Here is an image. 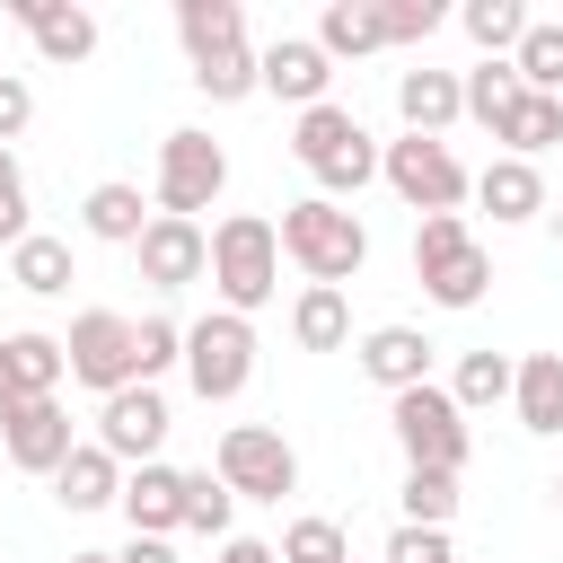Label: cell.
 Wrapping results in <instances>:
<instances>
[{"label":"cell","mask_w":563,"mask_h":563,"mask_svg":"<svg viewBox=\"0 0 563 563\" xmlns=\"http://www.w3.org/2000/svg\"><path fill=\"white\" fill-rule=\"evenodd\" d=\"M290 158L317 176V194L325 202H343V194H361L369 176H378V141H369V123L352 114V106H308L299 123H290Z\"/></svg>","instance_id":"cell-1"},{"label":"cell","mask_w":563,"mask_h":563,"mask_svg":"<svg viewBox=\"0 0 563 563\" xmlns=\"http://www.w3.org/2000/svg\"><path fill=\"white\" fill-rule=\"evenodd\" d=\"M282 255L308 273V282H325V290H343L361 264H369V229L343 211V202H325V194H308V202H290L282 211Z\"/></svg>","instance_id":"cell-2"},{"label":"cell","mask_w":563,"mask_h":563,"mask_svg":"<svg viewBox=\"0 0 563 563\" xmlns=\"http://www.w3.org/2000/svg\"><path fill=\"white\" fill-rule=\"evenodd\" d=\"M211 290H220L229 317H255V308L282 290V238H273L264 211H229V220L211 229Z\"/></svg>","instance_id":"cell-3"},{"label":"cell","mask_w":563,"mask_h":563,"mask_svg":"<svg viewBox=\"0 0 563 563\" xmlns=\"http://www.w3.org/2000/svg\"><path fill=\"white\" fill-rule=\"evenodd\" d=\"M413 282H422L440 308H475V299L493 290V255L475 246L466 211H431V220H413Z\"/></svg>","instance_id":"cell-4"},{"label":"cell","mask_w":563,"mask_h":563,"mask_svg":"<svg viewBox=\"0 0 563 563\" xmlns=\"http://www.w3.org/2000/svg\"><path fill=\"white\" fill-rule=\"evenodd\" d=\"M387 431H396V449H405V466H422V475H457L466 466V413L449 405V387H405V396H387Z\"/></svg>","instance_id":"cell-5"},{"label":"cell","mask_w":563,"mask_h":563,"mask_svg":"<svg viewBox=\"0 0 563 563\" xmlns=\"http://www.w3.org/2000/svg\"><path fill=\"white\" fill-rule=\"evenodd\" d=\"M176 369L194 378V396H202V405L246 396V378H255V325H246V317H229V308L194 317V325H185V361H176Z\"/></svg>","instance_id":"cell-6"},{"label":"cell","mask_w":563,"mask_h":563,"mask_svg":"<svg viewBox=\"0 0 563 563\" xmlns=\"http://www.w3.org/2000/svg\"><path fill=\"white\" fill-rule=\"evenodd\" d=\"M378 176H387V194H396L405 211H422V220H431V211H457V202L475 194V176L457 167V150H449V141H413V132L378 150Z\"/></svg>","instance_id":"cell-7"},{"label":"cell","mask_w":563,"mask_h":563,"mask_svg":"<svg viewBox=\"0 0 563 563\" xmlns=\"http://www.w3.org/2000/svg\"><path fill=\"white\" fill-rule=\"evenodd\" d=\"M211 475L238 501H282V493H299V449L282 431H264V422H229L220 449H211Z\"/></svg>","instance_id":"cell-8"},{"label":"cell","mask_w":563,"mask_h":563,"mask_svg":"<svg viewBox=\"0 0 563 563\" xmlns=\"http://www.w3.org/2000/svg\"><path fill=\"white\" fill-rule=\"evenodd\" d=\"M220 185H229V150H220L211 132H167V141H158V185H150V211L194 220V211H211V202H220Z\"/></svg>","instance_id":"cell-9"},{"label":"cell","mask_w":563,"mask_h":563,"mask_svg":"<svg viewBox=\"0 0 563 563\" xmlns=\"http://www.w3.org/2000/svg\"><path fill=\"white\" fill-rule=\"evenodd\" d=\"M62 361H70V378H79V387H97V396H114V387H141V361H132V317H114V308H88V317H70V334H62Z\"/></svg>","instance_id":"cell-10"},{"label":"cell","mask_w":563,"mask_h":563,"mask_svg":"<svg viewBox=\"0 0 563 563\" xmlns=\"http://www.w3.org/2000/svg\"><path fill=\"white\" fill-rule=\"evenodd\" d=\"M158 440H167V396H158V387H114V396L97 405V449H106L114 466H150Z\"/></svg>","instance_id":"cell-11"},{"label":"cell","mask_w":563,"mask_h":563,"mask_svg":"<svg viewBox=\"0 0 563 563\" xmlns=\"http://www.w3.org/2000/svg\"><path fill=\"white\" fill-rule=\"evenodd\" d=\"M141 282L150 290H185V282H202L211 273V238H202V220H167V211H150V229H141Z\"/></svg>","instance_id":"cell-12"},{"label":"cell","mask_w":563,"mask_h":563,"mask_svg":"<svg viewBox=\"0 0 563 563\" xmlns=\"http://www.w3.org/2000/svg\"><path fill=\"white\" fill-rule=\"evenodd\" d=\"M325 79H334V62L317 53V35H273L264 53H255V88L264 97H282V106H325Z\"/></svg>","instance_id":"cell-13"},{"label":"cell","mask_w":563,"mask_h":563,"mask_svg":"<svg viewBox=\"0 0 563 563\" xmlns=\"http://www.w3.org/2000/svg\"><path fill=\"white\" fill-rule=\"evenodd\" d=\"M0 440H9V466H26V475H53L79 440H70V413H62V396H35V405H9L0 413Z\"/></svg>","instance_id":"cell-14"},{"label":"cell","mask_w":563,"mask_h":563,"mask_svg":"<svg viewBox=\"0 0 563 563\" xmlns=\"http://www.w3.org/2000/svg\"><path fill=\"white\" fill-rule=\"evenodd\" d=\"M62 378H70L62 334H0V413L35 405V396H62Z\"/></svg>","instance_id":"cell-15"},{"label":"cell","mask_w":563,"mask_h":563,"mask_svg":"<svg viewBox=\"0 0 563 563\" xmlns=\"http://www.w3.org/2000/svg\"><path fill=\"white\" fill-rule=\"evenodd\" d=\"M352 352H361V369H369L387 396H405V387L431 378V334H422V325H369Z\"/></svg>","instance_id":"cell-16"},{"label":"cell","mask_w":563,"mask_h":563,"mask_svg":"<svg viewBox=\"0 0 563 563\" xmlns=\"http://www.w3.org/2000/svg\"><path fill=\"white\" fill-rule=\"evenodd\" d=\"M123 519H132V537H176V510H185V466H167V457H150V466H132L123 475Z\"/></svg>","instance_id":"cell-17"},{"label":"cell","mask_w":563,"mask_h":563,"mask_svg":"<svg viewBox=\"0 0 563 563\" xmlns=\"http://www.w3.org/2000/svg\"><path fill=\"white\" fill-rule=\"evenodd\" d=\"M9 18L35 35L44 62H88V53H97V18L70 9V0H9Z\"/></svg>","instance_id":"cell-18"},{"label":"cell","mask_w":563,"mask_h":563,"mask_svg":"<svg viewBox=\"0 0 563 563\" xmlns=\"http://www.w3.org/2000/svg\"><path fill=\"white\" fill-rule=\"evenodd\" d=\"M396 114H405V132H413V141H440V132L466 114L457 70H405V79H396Z\"/></svg>","instance_id":"cell-19"},{"label":"cell","mask_w":563,"mask_h":563,"mask_svg":"<svg viewBox=\"0 0 563 563\" xmlns=\"http://www.w3.org/2000/svg\"><path fill=\"white\" fill-rule=\"evenodd\" d=\"M510 405H519V431L554 440L563 431V352H528L510 369Z\"/></svg>","instance_id":"cell-20"},{"label":"cell","mask_w":563,"mask_h":563,"mask_svg":"<svg viewBox=\"0 0 563 563\" xmlns=\"http://www.w3.org/2000/svg\"><path fill=\"white\" fill-rule=\"evenodd\" d=\"M475 202H484L501 229H519V220H537V211H545V176H537L528 158H493V167L475 176Z\"/></svg>","instance_id":"cell-21"},{"label":"cell","mask_w":563,"mask_h":563,"mask_svg":"<svg viewBox=\"0 0 563 563\" xmlns=\"http://www.w3.org/2000/svg\"><path fill=\"white\" fill-rule=\"evenodd\" d=\"M79 229H88V238H106V246H141V229H150V202H141V185H123V176L88 185V202H79Z\"/></svg>","instance_id":"cell-22"},{"label":"cell","mask_w":563,"mask_h":563,"mask_svg":"<svg viewBox=\"0 0 563 563\" xmlns=\"http://www.w3.org/2000/svg\"><path fill=\"white\" fill-rule=\"evenodd\" d=\"M114 493H123V466H114L97 440H79V449L53 466V501H62V510H106Z\"/></svg>","instance_id":"cell-23"},{"label":"cell","mask_w":563,"mask_h":563,"mask_svg":"<svg viewBox=\"0 0 563 563\" xmlns=\"http://www.w3.org/2000/svg\"><path fill=\"white\" fill-rule=\"evenodd\" d=\"M176 35H185V62H211V53L246 44V9L238 0H176Z\"/></svg>","instance_id":"cell-24"},{"label":"cell","mask_w":563,"mask_h":563,"mask_svg":"<svg viewBox=\"0 0 563 563\" xmlns=\"http://www.w3.org/2000/svg\"><path fill=\"white\" fill-rule=\"evenodd\" d=\"M378 44H387L378 35V0H325V18H317V53L325 62H361Z\"/></svg>","instance_id":"cell-25"},{"label":"cell","mask_w":563,"mask_h":563,"mask_svg":"<svg viewBox=\"0 0 563 563\" xmlns=\"http://www.w3.org/2000/svg\"><path fill=\"white\" fill-rule=\"evenodd\" d=\"M9 282H18L26 299H62V290H70V246L44 238V229H26V238L9 246Z\"/></svg>","instance_id":"cell-26"},{"label":"cell","mask_w":563,"mask_h":563,"mask_svg":"<svg viewBox=\"0 0 563 563\" xmlns=\"http://www.w3.org/2000/svg\"><path fill=\"white\" fill-rule=\"evenodd\" d=\"M290 334H299V352H343V343H352V308H343V290L308 282L299 308H290Z\"/></svg>","instance_id":"cell-27"},{"label":"cell","mask_w":563,"mask_h":563,"mask_svg":"<svg viewBox=\"0 0 563 563\" xmlns=\"http://www.w3.org/2000/svg\"><path fill=\"white\" fill-rule=\"evenodd\" d=\"M493 141H510V158H528L537 167V150H554L563 141V97H519L510 114H501V132Z\"/></svg>","instance_id":"cell-28"},{"label":"cell","mask_w":563,"mask_h":563,"mask_svg":"<svg viewBox=\"0 0 563 563\" xmlns=\"http://www.w3.org/2000/svg\"><path fill=\"white\" fill-rule=\"evenodd\" d=\"M510 70H519V88H528V97H563V26L528 18V35H519Z\"/></svg>","instance_id":"cell-29"},{"label":"cell","mask_w":563,"mask_h":563,"mask_svg":"<svg viewBox=\"0 0 563 563\" xmlns=\"http://www.w3.org/2000/svg\"><path fill=\"white\" fill-rule=\"evenodd\" d=\"M510 369H519L510 352H466V361H457V378H449V405H457V413L501 405V396H510Z\"/></svg>","instance_id":"cell-30"},{"label":"cell","mask_w":563,"mask_h":563,"mask_svg":"<svg viewBox=\"0 0 563 563\" xmlns=\"http://www.w3.org/2000/svg\"><path fill=\"white\" fill-rule=\"evenodd\" d=\"M457 26L484 44V62H501V53H519V35H528V9H519V0H466V9H457Z\"/></svg>","instance_id":"cell-31"},{"label":"cell","mask_w":563,"mask_h":563,"mask_svg":"<svg viewBox=\"0 0 563 563\" xmlns=\"http://www.w3.org/2000/svg\"><path fill=\"white\" fill-rule=\"evenodd\" d=\"M229 519H238V493L202 466V475H185V510H176V528H194V537H220L229 545Z\"/></svg>","instance_id":"cell-32"},{"label":"cell","mask_w":563,"mask_h":563,"mask_svg":"<svg viewBox=\"0 0 563 563\" xmlns=\"http://www.w3.org/2000/svg\"><path fill=\"white\" fill-rule=\"evenodd\" d=\"M457 88H466V114H475V123H493V132H501V114H510V106L528 97L510 62H475V70L457 79Z\"/></svg>","instance_id":"cell-33"},{"label":"cell","mask_w":563,"mask_h":563,"mask_svg":"<svg viewBox=\"0 0 563 563\" xmlns=\"http://www.w3.org/2000/svg\"><path fill=\"white\" fill-rule=\"evenodd\" d=\"M273 554H282V563H352V537H343V519H317V510H308V519L282 528Z\"/></svg>","instance_id":"cell-34"},{"label":"cell","mask_w":563,"mask_h":563,"mask_svg":"<svg viewBox=\"0 0 563 563\" xmlns=\"http://www.w3.org/2000/svg\"><path fill=\"white\" fill-rule=\"evenodd\" d=\"M194 88H202L211 106H238V97H255V44H229V53L194 62Z\"/></svg>","instance_id":"cell-35"},{"label":"cell","mask_w":563,"mask_h":563,"mask_svg":"<svg viewBox=\"0 0 563 563\" xmlns=\"http://www.w3.org/2000/svg\"><path fill=\"white\" fill-rule=\"evenodd\" d=\"M132 361H141V387H158V369L185 361V325L176 317H132Z\"/></svg>","instance_id":"cell-36"},{"label":"cell","mask_w":563,"mask_h":563,"mask_svg":"<svg viewBox=\"0 0 563 563\" xmlns=\"http://www.w3.org/2000/svg\"><path fill=\"white\" fill-rule=\"evenodd\" d=\"M405 519H413V528H449V519H457V475L405 466Z\"/></svg>","instance_id":"cell-37"},{"label":"cell","mask_w":563,"mask_h":563,"mask_svg":"<svg viewBox=\"0 0 563 563\" xmlns=\"http://www.w3.org/2000/svg\"><path fill=\"white\" fill-rule=\"evenodd\" d=\"M440 0H378V35L387 44H422V35H440Z\"/></svg>","instance_id":"cell-38"},{"label":"cell","mask_w":563,"mask_h":563,"mask_svg":"<svg viewBox=\"0 0 563 563\" xmlns=\"http://www.w3.org/2000/svg\"><path fill=\"white\" fill-rule=\"evenodd\" d=\"M378 563H457V554H449V528H413V519H396V537H387Z\"/></svg>","instance_id":"cell-39"},{"label":"cell","mask_w":563,"mask_h":563,"mask_svg":"<svg viewBox=\"0 0 563 563\" xmlns=\"http://www.w3.org/2000/svg\"><path fill=\"white\" fill-rule=\"evenodd\" d=\"M26 238V167H18V150H0V246H18Z\"/></svg>","instance_id":"cell-40"},{"label":"cell","mask_w":563,"mask_h":563,"mask_svg":"<svg viewBox=\"0 0 563 563\" xmlns=\"http://www.w3.org/2000/svg\"><path fill=\"white\" fill-rule=\"evenodd\" d=\"M26 123H35V88H26L18 70H0V150H9Z\"/></svg>","instance_id":"cell-41"},{"label":"cell","mask_w":563,"mask_h":563,"mask_svg":"<svg viewBox=\"0 0 563 563\" xmlns=\"http://www.w3.org/2000/svg\"><path fill=\"white\" fill-rule=\"evenodd\" d=\"M114 563H176V545H167V537H132Z\"/></svg>","instance_id":"cell-42"},{"label":"cell","mask_w":563,"mask_h":563,"mask_svg":"<svg viewBox=\"0 0 563 563\" xmlns=\"http://www.w3.org/2000/svg\"><path fill=\"white\" fill-rule=\"evenodd\" d=\"M220 563H282V554H273L264 537H229V545H220Z\"/></svg>","instance_id":"cell-43"},{"label":"cell","mask_w":563,"mask_h":563,"mask_svg":"<svg viewBox=\"0 0 563 563\" xmlns=\"http://www.w3.org/2000/svg\"><path fill=\"white\" fill-rule=\"evenodd\" d=\"M70 563H114V554H70Z\"/></svg>","instance_id":"cell-44"},{"label":"cell","mask_w":563,"mask_h":563,"mask_svg":"<svg viewBox=\"0 0 563 563\" xmlns=\"http://www.w3.org/2000/svg\"><path fill=\"white\" fill-rule=\"evenodd\" d=\"M554 246H563V211H554Z\"/></svg>","instance_id":"cell-45"},{"label":"cell","mask_w":563,"mask_h":563,"mask_svg":"<svg viewBox=\"0 0 563 563\" xmlns=\"http://www.w3.org/2000/svg\"><path fill=\"white\" fill-rule=\"evenodd\" d=\"M554 501H563V484H554Z\"/></svg>","instance_id":"cell-46"}]
</instances>
